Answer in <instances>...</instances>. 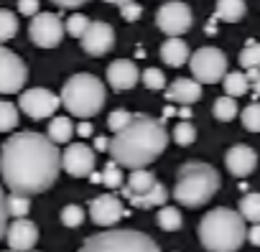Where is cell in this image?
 I'll return each mask as SVG.
<instances>
[{
  "label": "cell",
  "instance_id": "1",
  "mask_svg": "<svg viewBox=\"0 0 260 252\" xmlns=\"http://www.w3.org/2000/svg\"><path fill=\"white\" fill-rule=\"evenodd\" d=\"M61 156L56 143L39 133H18L0 148V178L11 194L34 196L56 181Z\"/></svg>",
  "mask_w": 260,
  "mask_h": 252
},
{
  "label": "cell",
  "instance_id": "2",
  "mask_svg": "<svg viewBox=\"0 0 260 252\" xmlns=\"http://www.w3.org/2000/svg\"><path fill=\"white\" fill-rule=\"evenodd\" d=\"M169 146V133L164 122L148 117V115H133L125 128L115 133V138L107 143V151L120 168H146L153 163Z\"/></svg>",
  "mask_w": 260,
  "mask_h": 252
},
{
  "label": "cell",
  "instance_id": "3",
  "mask_svg": "<svg viewBox=\"0 0 260 252\" xmlns=\"http://www.w3.org/2000/svg\"><path fill=\"white\" fill-rule=\"evenodd\" d=\"M245 219L232 209H212L199 224V239L209 252H237L245 242Z\"/></svg>",
  "mask_w": 260,
  "mask_h": 252
},
{
  "label": "cell",
  "instance_id": "4",
  "mask_svg": "<svg viewBox=\"0 0 260 252\" xmlns=\"http://www.w3.org/2000/svg\"><path fill=\"white\" fill-rule=\"evenodd\" d=\"M219 191V173L202 161H189L179 168L176 173V186H174V199L189 209H197L207 204L214 194Z\"/></svg>",
  "mask_w": 260,
  "mask_h": 252
},
{
  "label": "cell",
  "instance_id": "5",
  "mask_svg": "<svg viewBox=\"0 0 260 252\" xmlns=\"http://www.w3.org/2000/svg\"><path fill=\"white\" fill-rule=\"evenodd\" d=\"M61 104L74 115V117H92L105 107L107 92L105 84L92 77V74H74L64 87H61Z\"/></svg>",
  "mask_w": 260,
  "mask_h": 252
},
{
  "label": "cell",
  "instance_id": "6",
  "mask_svg": "<svg viewBox=\"0 0 260 252\" xmlns=\"http://www.w3.org/2000/svg\"><path fill=\"white\" fill-rule=\"evenodd\" d=\"M79 252H161L158 244L136 229H107L89 237Z\"/></svg>",
  "mask_w": 260,
  "mask_h": 252
},
{
  "label": "cell",
  "instance_id": "7",
  "mask_svg": "<svg viewBox=\"0 0 260 252\" xmlns=\"http://www.w3.org/2000/svg\"><path fill=\"white\" fill-rule=\"evenodd\" d=\"M189 66L199 84H214L222 82V77L227 74V56L214 46H204L189 56Z\"/></svg>",
  "mask_w": 260,
  "mask_h": 252
},
{
  "label": "cell",
  "instance_id": "8",
  "mask_svg": "<svg viewBox=\"0 0 260 252\" xmlns=\"http://www.w3.org/2000/svg\"><path fill=\"white\" fill-rule=\"evenodd\" d=\"M194 16L191 8L181 0H171V3H164L156 13V26L166 33V36H181L191 28Z\"/></svg>",
  "mask_w": 260,
  "mask_h": 252
},
{
  "label": "cell",
  "instance_id": "9",
  "mask_svg": "<svg viewBox=\"0 0 260 252\" xmlns=\"http://www.w3.org/2000/svg\"><path fill=\"white\" fill-rule=\"evenodd\" d=\"M26 79H28V69L21 61V56L6 46H0V94H16L18 89H23Z\"/></svg>",
  "mask_w": 260,
  "mask_h": 252
},
{
  "label": "cell",
  "instance_id": "10",
  "mask_svg": "<svg viewBox=\"0 0 260 252\" xmlns=\"http://www.w3.org/2000/svg\"><path fill=\"white\" fill-rule=\"evenodd\" d=\"M18 104H21V110H23L31 120H46V117H54V112L59 110L61 99H59L51 89L34 87V89H28V92L21 94Z\"/></svg>",
  "mask_w": 260,
  "mask_h": 252
},
{
  "label": "cell",
  "instance_id": "11",
  "mask_svg": "<svg viewBox=\"0 0 260 252\" xmlns=\"http://www.w3.org/2000/svg\"><path fill=\"white\" fill-rule=\"evenodd\" d=\"M28 33H31V41L39 49H54L64 39V23L54 13H36L34 21H31Z\"/></svg>",
  "mask_w": 260,
  "mask_h": 252
},
{
  "label": "cell",
  "instance_id": "12",
  "mask_svg": "<svg viewBox=\"0 0 260 252\" xmlns=\"http://www.w3.org/2000/svg\"><path fill=\"white\" fill-rule=\"evenodd\" d=\"M61 168L69 176L84 178L94 171V151L84 143H72L67 146V151L61 153Z\"/></svg>",
  "mask_w": 260,
  "mask_h": 252
},
{
  "label": "cell",
  "instance_id": "13",
  "mask_svg": "<svg viewBox=\"0 0 260 252\" xmlns=\"http://www.w3.org/2000/svg\"><path fill=\"white\" fill-rule=\"evenodd\" d=\"M79 41H82V49H84L89 56H102V54H107V51L112 49V44H115V31H112V26H107V23H102V21H92Z\"/></svg>",
  "mask_w": 260,
  "mask_h": 252
},
{
  "label": "cell",
  "instance_id": "14",
  "mask_svg": "<svg viewBox=\"0 0 260 252\" xmlns=\"http://www.w3.org/2000/svg\"><path fill=\"white\" fill-rule=\"evenodd\" d=\"M89 217H92L94 224L110 227V224H117L125 217V209H122V204H120L117 196L102 194V196H97V199L89 201Z\"/></svg>",
  "mask_w": 260,
  "mask_h": 252
},
{
  "label": "cell",
  "instance_id": "15",
  "mask_svg": "<svg viewBox=\"0 0 260 252\" xmlns=\"http://www.w3.org/2000/svg\"><path fill=\"white\" fill-rule=\"evenodd\" d=\"M6 239H8V244H11L13 252H28V249H34V244L39 242V227H36L31 219L18 217L13 224H8Z\"/></svg>",
  "mask_w": 260,
  "mask_h": 252
},
{
  "label": "cell",
  "instance_id": "16",
  "mask_svg": "<svg viewBox=\"0 0 260 252\" xmlns=\"http://www.w3.org/2000/svg\"><path fill=\"white\" fill-rule=\"evenodd\" d=\"M141 79V71L133 61H127V59H120V61H112L107 66V82L115 92H127V89H133Z\"/></svg>",
  "mask_w": 260,
  "mask_h": 252
},
{
  "label": "cell",
  "instance_id": "17",
  "mask_svg": "<svg viewBox=\"0 0 260 252\" xmlns=\"http://www.w3.org/2000/svg\"><path fill=\"white\" fill-rule=\"evenodd\" d=\"M224 163H227V171L237 178H245L255 171L257 166V153L247 146H232L224 156Z\"/></svg>",
  "mask_w": 260,
  "mask_h": 252
},
{
  "label": "cell",
  "instance_id": "18",
  "mask_svg": "<svg viewBox=\"0 0 260 252\" xmlns=\"http://www.w3.org/2000/svg\"><path fill=\"white\" fill-rule=\"evenodd\" d=\"M202 97V84L197 79H174V84L166 89V99L176 102V104H194Z\"/></svg>",
  "mask_w": 260,
  "mask_h": 252
},
{
  "label": "cell",
  "instance_id": "19",
  "mask_svg": "<svg viewBox=\"0 0 260 252\" xmlns=\"http://www.w3.org/2000/svg\"><path fill=\"white\" fill-rule=\"evenodd\" d=\"M189 46H186V41H181L179 36H171L169 41H164V46H161V59L169 64V66H181V64H186L189 61Z\"/></svg>",
  "mask_w": 260,
  "mask_h": 252
},
{
  "label": "cell",
  "instance_id": "20",
  "mask_svg": "<svg viewBox=\"0 0 260 252\" xmlns=\"http://www.w3.org/2000/svg\"><path fill=\"white\" fill-rule=\"evenodd\" d=\"M156 184V176L151 173V171H146V168H136L133 173L127 176V181H122V196H138V194H143V191H148L151 186Z\"/></svg>",
  "mask_w": 260,
  "mask_h": 252
},
{
  "label": "cell",
  "instance_id": "21",
  "mask_svg": "<svg viewBox=\"0 0 260 252\" xmlns=\"http://www.w3.org/2000/svg\"><path fill=\"white\" fill-rule=\"evenodd\" d=\"M166 199H169V191H166V186L164 184H153L148 191H143V194H138V196H130L127 201L133 204V206H138V209H153V206H161V204H166Z\"/></svg>",
  "mask_w": 260,
  "mask_h": 252
},
{
  "label": "cell",
  "instance_id": "22",
  "mask_svg": "<svg viewBox=\"0 0 260 252\" xmlns=\"http://www.w3.org/2000/svg\"><path fill=\"white\" fill-rule=\"evenodd\" d=\"M245 0H217V11H214V18L212 21H227V23H235L245 16Z\"/></svg>",
  "mask_w": 260,
  "mask_h": 252
},
{
  "label": "cell",
  "instance_id": "23",
  "mask_svg": "<svg viewBox=\"0 0 260 252\" xmlns=\"http://www.w3.org/2000/svg\"><path fill=\"white\" fill-rule=\"evenodd\" d=\"M72 135H74V125H72L69 117H54L49 122V135L46 138L51 143H69Z\"/></svg>",
  "mask_w": 260,
  "mask_h": 252
},
{
  "label": "cell",
  "instance_id": "24",
  "mask_svg": "<svg viewBox=\"0 0 260 252\" xmlns=\"http://www.w3.org/2000/svg\"><path fill=\"white\" fill-rule=\"evenodd\" d=\"M222 84H224L227 97H242L250 89V82H247V77L242 71H227L222 77Z\"/></svg>",
  "mask_w": 260,
  "mask_h": 252
},
{
  "label": "cell",
  "instance_id": "25",
  "mask_svg": "<svg viewBox=\"0 0 260 252\" xmlns=\"http://www.w3.org/2000/svg\"><path fill=\"white\" fill-rule=\"evenodd\" d=\"M240 217L245 222H252V224H260V194L252 191V194H245L240 199Z\"/></svg>",
  "mask_w": 260,
  "mask_h": 252
},
{
  "label": "cell",
  "instance_id": "26",
  "mask_svg": "<svg viewBox=\"0 0 260 252\" xmlns=\"http://www.w3.org/2000/svg\"><path fill=\"white\" fill-rule=\"evenodd\" d=\"M156 222H158V227H161L164 232H176V229H181V224H184L181 211H179L176 206H161Z\"/></svg>",
  "mask_w": 260,
  "mask_h": 252
},
{
  "label": "cell",
  "instance_id": "27",
  "mask_svg": "<svg viewBox=\"0 0 260 252\" xmlns=\"http://www.w3.org/2000/svg\"><path fill=\"white\" fill-rule=\"evenodd\" d=\"M212 112H214V117L222 120V122L237 117V102H235V97H227V94H224V97H217Z\"/></svg>",
  "mask_w": 260,
  "mask_h": 252
},
{
  "label": "cell",
  "instance_id": "28",
  "mask_svg": "<svg viewBox=\"0 0 260 252\" xmlns=\"http://www.w3.org/2000/svg\"><path fill=\"white\" fill-rule=\"evenodd\" d=\"M18 125V107L13 102L0 99V133H8Z\"/></svg>",
  "mask_w": 260,
  "mask_h": 252
},
{
  "label": "cell",
  "instance_id": "29",
  "mask_svg": "<svg viewBox=\"0 0 260 252\" xmlns=\"http://www.w3.org/2000/svg\"><path fill=\"white\" fill-rule=\"evenodd\" d=\"M18 33V18L13 11L0 8V41H8Z\"/></svg>",
  "mask_w": 260,
  "mask_h": 252
},
{
  "label": "cell",
  "instance_id": "30",
  "mask_svg": "<svg viewBox=\"0 0 260 252\" xmlns=\"http://www.w3.org/2000/svg\"><path fill=\"white\" fill-rule=\"evenodd\" d=\"M240 64L245 69H260V44L257 41H247L245 49L240 51Z\"/></svg>",
  "mask_w": 260,
  "mask_h": 252
},
{
  "label": "cell",
  "instance_id": "31",
  "mask_svg": "<svg viewBox=\"0 0 260 252\" xmlns=\"http://www.w3.org/2000/svg\"><path fill=\"white\" fill-rule=\"evenodd\" d=\"M6 206H8V217H26L31 211V201L28 196H21V194H11L6 196Z\"/></svg>",
  "mask_w": 260,
  "mask_h": 252
},
{
  "label": "cell",
  "instance_id": "32",
  "mask_svg": "<svg viewBox=\"0 0 260 252\" xmlns=\"http://www.w3.org/2000/svg\"><path fill=\"white\" fill-rule=\"evenodd\" d=\"M242 128L247 133H260V102H252L242 110Z\"/></svg>",
  "mask_w": 260,
  "mask_h": 252
},
{
  "label": "cell",
  "instance_id": "33",
  "mask_svg": "<svg viewBox=\"0 0 260 252\" xmlns=\"http://www.w3.org/2000/svg\"><path fill=\"white\" fill-rule=\"evenodd\" d=\"M174 140L179 143V146H191L194 140H197V128L191 122H179L176 128H174Z\"/></svg>",
  "mask_w": 260,
  "mask_h": 252
},
{
  "label": "cell",
  "instance_id": "34",
  "mask_svg": "<svg viewBox=\"0 0 260 252\" xmlns=\"http://www.w3.org/2000/svg\"><path fill=\"white\" fill-rule=\"evenodd\" d=\"M100 176H102V186H107V189H120V184H122V173L115 161H110Z\"/></svg>",
  "mask_w": 260,
  "mask_h": 252
},
{
  "label": "cell",
  "instance_id": "35",
  "mask_svg": "<svg viewBox=\"0 0 260 252\" xmlns=\"http://www.w3.org/2000/svg\"><path fill=\"white\" fill-rule=\"evenodd\" d=\"M84 222V209L79 204H69L61 209V224L64 227H79Z\"/></svg>",
  "mask_w": 260,
  "mask_h": 252
},
{
  "label": "cell",
  "instance_id": "36",
  "mask_svg": "<svg viewBox=\"0 0 260 252\" xmlns=\"http://www.w3.org/2000/svg\"><path fill=\"white\" fill-rule=\"evenodd\" d=\"M89 23H92V21H89L87 16H82V13H77V16H72V18L67 21V26H64V31H67L69 36H74V39H82Z\"/></svg>",
  "mask_w": 260,
  "mask_h": 252
},
{
  "label": "cell",
  "instance_id": "37",
  "mask_svg": "<svg viewBox=\"0 0 260 252\" xmlns=\"http://www.w3.org/2000/svg\"><path fill=\"white\" fill-rule=\"evenodd\" d=\"M141 82H143L148 89H164V84H166V77H164V71H161V69L151 66V69H146V71H143Z\"/></svg>",
  "mask_w": 260,
  "mask_h": 252
},
{
  "label": "cell",
  "instance_id": "38",
  "mask_svg": "<svg viewBox=\"0 0 260 252\" xmlns=\"http://www.w3.org/2000/svg\"><path fill=\"white\" fill-rule=\"evenodd\" d=\"M130 120H133V115H130V112H125V110H115V112L107 117V125H110V128L117 133L120 128H125V125H127Z\"/></svg>",
  "mask_w": 260,
  "mask_h": 252
},
{
  "label": "cell",
  "instance_id": "39",
  "mask_svg": "<svg viewBox=\"0 0 260 252\" xmlns=\"http://www.w3.org/2000/svg\"><path fill=\"white\" fill-rule=\"evenodd\" d=\"M120 13H122V18H125V21H138V18H141V13H143V8L133 0V3L120 6Z\"/></svg>",
  "mask_w": 260,
  "mask_h": 252
},
{
  "label": "cell",
  "instance_id": "40",
  "mask_svg": "<svg viewBox=\"0 0 260 252\" xmlns=\"http://www.w3.org/2000/svg\"><path fill=\"white\" fill-rule=\"evenodd\" d=\"M6 229H8V206H6V194L0 189V239L6 237Z\"/></svg>",
  "mask_w": 260,
  "mask_h": 252
},
{
  "label": "cell",
  "instance_id": "41",
  "mask_svg": "<svg viewBox=\"0 0 260 252\" xmlns=\"http://www.w3.org/2000/svg\"><path fill=\"white\" fill-rule=\"evenodd\" d=\"M18 11L23 13V16H36L39 13V0H18Z\"/></svg>",
  "mask_w": 260,
  "mask_h": 252
},
{
  "label": "cell",
  "instance_id": "42",
  "mask_svg": "<svg viewBox=\"0 0 260 252\" xmlns=\"http://www.w3.org/2000/svg\"><path fill=\"white\" fill-rule=\"evenodd\" d=\"M245 239H247L250 244H255V247H260V224H252V227L247 229V234H245Z\"/></svg>",
  "mask_w": 260,
  "mask_h": 252
},
{
  "label": "cell",
  "instance_id": "43",
  "mask_svg": "<svg viewBox=\"0 0 260 252\" xmlns=\"http://www.w3.org/2000/svg\"><path fill=\"white\" fill-rule=\"evenodd\" d=\"M51 3H56L59 8H79V6L87 3V0H51Z\"/></svg>",
  "mask_w": 260,
  "mask_h": 252
},
{
  "label": "cell",
  "instance_id": "44",
  "mask_svg": "<svg viewBox=\"0 0 260 252\" xmlns=\"http://www.w3.org/2000/svg\"><path fill=\"white\" fill-rule=\"evenodd\" d=\"M250 84H252V89H255V94L260 97V71H257V77H255V79H252Z\"/></svg>",
  "mask_w": 260,
  "mask_h": 252
},
{
  "label": "cell",
  "instance_id": "45",
  "mask_svg": "<svg viewBox=\"0 0 260 252\" xmlns=\"http://www.w3.org/2000/svg\"><path fill=\"white\" fill-rule=\"evenodd\" d=\"M107 143H110V140H105V138H97V140H94L97 151H105V148H107Z\"/></svg>",
  "mask_w": 260,
  "mask_h": 252
},
{
  "label": "cell",
  "instance_id": "46",
  "mask_svg": "<svg viewBox=\"0 0 260 252\" xmlns=\"http://www.w3.org/2000/svg\"><path fill=\"white\" fill-rule=\"evenodd\" d=\"M79 133H82V135H89V125H87V122L79 125Z\"/></svg>",
  "mask_w": 260,
  "mask_h": 252
},
{
  "label": "cell",
  "instance_id": "47",
  "mask_svg": "<svg viewBox=\"0 0 260 252\" xmlns=\"http://www.w3.org/2000/svg\"><path fill=\"white\" fill-rule=\"evenodd\" d=\"M107 3H117V6H125V3H133V0H107Z\"/></svg>",
  "mask_w": 260,
  "mask_h": 252
},
{
  "label": "cell",
  "instance_id": "48",
  "mask_svg": "<svg viewBox=\"0 0 260 252\" xmlns=\"http://www.w3.org/2000/svg\"><path fill=\"white\" fill-rule=\"evenodd\" d=\"M28 252H36V249H28Z\"/></svg>",
  "mask_w": 260,
  "mask_h": 252
},
{
  "label": "cell",
  "instance_id": "49",
  "mask_svg": "<svg viewBox=\"0 0 260 252\" xmlns=\"http://www.w3.org/2000/svg\"><path fill=\"white\" fill-rule=\"evenodd\" d=\"M6 252H13V249H6Z\"/></svg>",
  "mask_w": 260,
  "mask_h": 252
}]
</instances>
